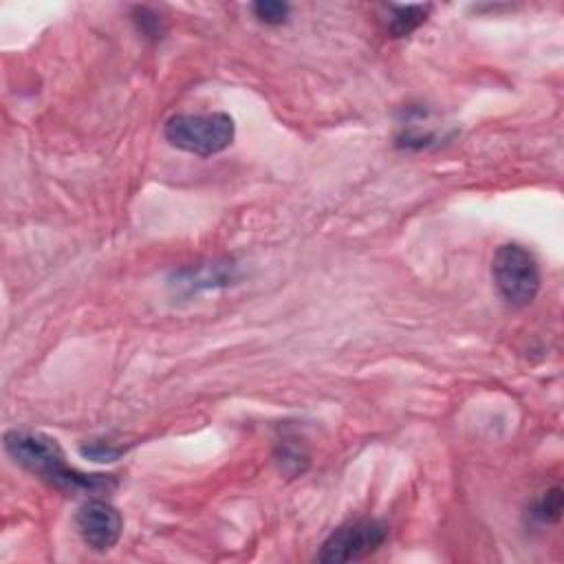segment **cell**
Wrapping results in <instances>:
<instances>
[{"label": "cell", "instance_id": "cell-1", "mask_svg": "<svg viewBox=\"0 0 564 564\" xmlns=\"http://www.w3.org/2000/svg\"><path fill=\"white\" fill-rule=\"evenodd\" d=\"M2 445L15 465L40 476L57 489L104 494L117 487V480L110 474H84L70 467L59 443L44 432L15 427L4 432Z\"/></svg>", "mask_w": 564, "mask_h": 564}, {"label": "cell", "instance_id": "cell-2", "mask_svg": "<svg viewBox=\"0 0 564 564\" xmlns=\"http://www.w3.org/2000/svg\"><path fill=\"white\" fill-rule=\"evenodd\" d=\"M163 134L170 145L183 152L196 156H212L234 143L236 123L227 112L174 115L165 121Z\"/></svg>", "mask_w": 564, "mask_h": 564}, {"label": "cell", "instance_id": "cell-3", "mask_svg": "<svg viewBox=\"0 0 564 564\" xmlns=\"http://www.w3.org/2000/svg\"><path fill=\"white\" fill-rule=\"evenodd\" d=\"M491 275L498 293L511 306H529L540 291V264L535 256L518 245H500L491 260Z\"/></svg>", "mask_w": 564, "mask_h": 564}, {"label": "cell", "instance_id": "cell-4", "mask_svg": "<svg viewBox=\"0 0 564 564\" xmlns=\"http://www.w3.org/2000/svg\"><path fill=\"white\" fill-rule=\"evenodd\" d=\"M388 524L375 518H359L337 527L315 555L322 564L357 562L372 555L388 540Z\"/></svg>", "mask_w": 564, "mask_h": 564}, {"label": "cell", "instance_id": "cell-5", "mask_svg": "<svg viewBox=\"0 0 564 564\" xmlns=\"http://www.w3.org/2000/svg\"><path fill=\"white\" fill-rule=\"evenodd\" d=\"M75 527L86 546L106 553L119 542L123 531V518L117 511V507L95 498L77 509Z\"/></svg>", "mask_w": 564, "mask_h": 564}, {"label": "cell", "instance_id": "cell-6", "mask_svg": "<svg viewBox=\"0 0 564 564\" xmlns=\"http://www.w3.org/2000/svg\"><path fill=\"white\" fill-rule=\"evenodd\" d=\"M238 278L234 262H207L185 267L174 273L170 286L181 295H192L198 291H207L214 286H227Z\"/></svg>", "mask_w": 564, "mask_h": 564}, {"label": "cell", "instance_id": "cell-7", "mask_svg": "<svg viewBox=\"0 0 564 564\" xmlns=\"http://www.w3.org/2000/svg\"><path fill=\"white\" fill-rule=\"evenodd\" d=\"M430 4H405V7H390V18H388V31L394 37L410 35L414 29H419L430 13Z\"/></svg>", "mask_w": 564, "mask_h": 564}, {"label": "cell", "instance_id": "cell-8", "mask_svg": "<svg viewBox=\"0 0 564 564\" xmlns=\"http://www.w3.org/2000/svg\"><path fill=\"white\" fill-rule=\"evenodd\" d=\"M531 516L542 522V524H551L557 522L562 516V489L560 487H551L546 489L531 507Z\"/></svg>", "mask_w": 564, "mask_h": 564}, {"label": "cell", "instance_id": "cell-9", "mask_svg": "<svg viewBox=\"0 0 564 564\" xmlns=\"http://www.w3.org/2000/svg\"><path fill=\"white\" fill-rule=\"evenodd\" d=\"M251 11L260 22L278 26V24L286 22V18L291 13V4L280 2V0H258L251 4Z\"/></svg>", "mask_w": 564, "mask_h": 564}, {"label": "cell", "instance_id": "cell-10", "mask_svg": "<svg viewBox=\"0 0 564 564\" xmlns=\"http://www.w3.org/2000/svg\"><path fill=\"white\" fill-rule=\"evenodd\" d=\"M134 22L139 24V31L152 40H159L163 35V24L156 13H152L148 7L134 9Z\"/></svg>", "mask_w": 564, "mask_h": 564}, {"label": "cell", "instance_id": "cell-11", "mask_svg": "<svg viewBox=\"0 0 564 564\" xmlns=\"http://www.w3.org/2000/svg\"><path fill=\"white\" fill-rule=\"evenodd\" d=\"M126 452V447H117L112 443H104V441H93L88 445H82V454L93 458V460H115Z\"/></svg>", "mask_w": 564, "mask_h": 564}]
</instances>
